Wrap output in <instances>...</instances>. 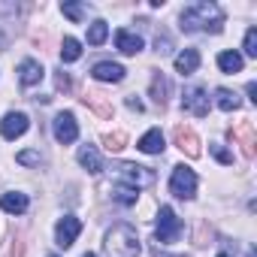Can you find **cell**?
I'll list each match as a JSON object with an SVG mask.
<instances>
[{
  "instance_id": "cell-10",
  "label": "cell",
  "mask_w": 257,
  "mask_h": 257,
  "mask_svg": "<svg viewBox=\"0 0 257 257\" xmlns=\"http://www.w3.org/2000/svg\"><path fill=\"white\" fill-rule=\"evenodd\" d=\"M43 76H46V70H43V64H40V61H34V58H25V61L19 64V82H22L25 88H34V85H40V82H43Z\"/></svg>"
},
{
  "instance_id": "cell-22",
  "label": "cell",
  "mask_w": 257,
  "mask_h": 257,
  "mask_svg": "<svg viewBox=\"0 0 257 257\" xmlns=\"http://www.w3.org/2000/svg\"><path fill=\"white\" fill-rule=\"evenodd\" d=\"M167 91H170V82H167V76L164 73H155L152 76V97H155V103H167Z\"/></svg>"
},
{
  "instance_id": "cell-35",
  "label": "cell",
  "mask_w": 257,
  "mask_h": 257,
  "mask_svg": "<svg viewBox=\"0 0 257 257\" xmlns=\"http://www.w3.org/2000/svg\"><path fill=\"white\" fill-rule=\"evenodd\" d=\"M49 257H58V254H49Z\"/></svg>"
},
{
  "instance_id": "cell-3",
  "label": "cell",
  "mask_w": 257,
  "mask_h": 257,
  "mask_svg": "<svg viewBox=\"0 0 257 257\" xmlns=\"http://www.w3.org/2000/svg\"><path fill=\"white\" fill-rule=\"evenodd\" d=\"M112 173H115V182H118V185L134 188V191L155 185V170H152V167H140V164H118V167H112Z\"/></svg>"
},
{
  "instance_id": "cell-4",
  "label": "cell",
  "mask_w": 257,
  "mask_h": 257,
  "mask_svg": "<svg viewBox=\"0 0 257 257\" xmlns=\"http://www.w3.org/2000/svg\"><path fill=\"white\" fill-rule=\"evenodd\" d=\"M182 230H185V224H182V218L176 215V209H173V206H161V212H158V227H155V239H158L161 245H170V242H176V239L182 236Z\"/></svg>"
},
{
  "instance_id": "cell-31",
  "label": "cell",
  "mask_w": 257,
  "mask_h": 257,
  "mask_svg": "<svg viewBox=\"0 0 257 257\" xmlns=\"http://www.w3.org/2000/svg\"><path fill=\"white\" fill-rule=\"evenodd\" d=\"M248 97L257 103V82H248Z\"/></svg>"
},
{
  "instance_id": "cell-18",
  "label": "cell",
  "mask_w": 257,
  "mask_h": 257,
  "mask_svg": "<svg viewBox=\"0 0 257 257\" xmlns=\"http://www.w3.org/2000/svg\"><path fill=\"white\" fill-rule=\"evenodd\" d=\"M79 58H82V43L76 37H64V43H61V61L64 64H76Z\"/></svg>"
},
{
  "instance_id": "cell-33",
  "label": "cell",
  "mask_w": 257,
  "mask_h": 257,
  "mask_svg": "<svg viewBox=\"0 0 257 257\" xmlns=\"http://www.w3.org/2000/svg\"><path fill=\"white\" fill-rule=\"evenodd\" d=\"M82 257H97V254H91V251H88V254H82Z\"/></svg>"
},
{
  "instance_id": "cell-29",
  "label": "cell",
  "mask_w": 257,
  "mask_h": 257,
  "mask_svg": "<svg viewBox=\"0 0 257 257\" xmlns=\"http://www.w3.org/2000/svg\"><path fill=\"white\" fill-rule=\"evenodd\" d=\"M158 52L161 55H170V37H158Z\"/></svg>"
},
{
  "instance_id": "cell-13",
  "label": "cell",
  "mask_w": 257,
  "mask_h": 257,
  "mask_svg": "<svg viewBox=\"0 0 257 257\" xmlns=\"http://www.w3.org/2000/svg\"><path fill=\"white\" fill-rule=\"evenodd\" d=\"M124 67L121 64H115V61H100V64H94V70H91V76L97 79V82H121L124 79Z\"/></svg>"
},
{
  "instance_id": "cell-26",
  "label": "cell",
  "mask_w": 257,
  "mask_h": 257,
  "mask_svg": "<svg viewBox=\"0 0 257 257\" xmlns=\"http://www.w3.org/2000/svg\"><path fill=\"white\" fill-rule=\"evenodd\" d=\"M209 152L215 155V161H218V164H224V167H227V164H233V155H230L221 143H212V146H209Z\"/></svg>"
},
{
  "instance_id": "cell-16",
  "label": "cell",
  "mask_w": 257,
  "mask_h": 257,
  "mask_svg": "<svg viewBox=\"0 0 257 257\" xmlns=\"http://www.w3.org/2000/svg\"><path fill=\"white\" fill-rule=\"evenodd\" d=\"M137 149L146 152V155H161L164 152V134H161V127H152L149 134H143V140L137 143Z\"/></svg>"
},
{
  "instance_id": "cell-27",
  "label": "cell",
  "mask_w": 257,
  "mask_h": 257,
  "mask_svg": "<svg viewBox=\"0 0 257 257\" xmlns=\"http://www.w3.org/2000/svg\"><path fill=\"white\" fill-rule=\"evenodd\" d=\"M124 143H127V134H121V131L106 137V149H109V152H121V149H124Z\"/></svg>"
},
{
  "instance_id": "cell-34",
  "label": "cell",
  "mask_w": 257,
  "mask_h": 257,
  "mask_svg": "<svg viewBox=\"0 0 257 257\" xmlns=\"http://www.w3.org/2000/svg\"><path fill=\"white\" fill-rule=\"evenodd\" d=\"M218 257H230V254H218Z\"/></svg>"
},
{
  "instance_id": "cell-6",
  "label": "cell",
  "mask_w": 257,
  "mask_h": 257,
  "mask_svg": "<svg viewBox=\"0 0 257 257\" xmlns=\"http://www.w3.org/2000/svg\"><path fill=\"white\" fill-rule=\"evenodd\" d=\"M209 91L206 88H200V85H188L185 91H182V109L185 112H191V115H197V118H206L209 115Z\"/></svg>"
},
{
  "instance_id": "cell-15",
  "label": "cell",
  "mask_w": 257,
  "mask_h": 257,
  "mask_svg": "<svg viewBox=\"0 0 257 257\" xmlns=\"http://www.w3.org/2000/svg\"><path fill=\"white\" fill-rule=\"evenodd\" d=\"M76 158H79V164H82V167H85V170H88L91 176L103 173V158H100V152H97L94 146H82Z\"/></svg>"
},
{
  "instance_id": "cell-19",
  "label": "cell",
  "mask_w": 257,
  "mask_h": 257,
  "mask_svg": "<svg viewBox=\"0 0 257 257\" xmlns=\"http://www.w3.org/2000/svg\"><path fill=\"white\" fill-rule=\"evenodd\" d=\"M218 67H221V73H239L245 67V58L239 52H221L218 55Z\"/></svg>"
},
{
  "instance_id": "cell-21",
  "label": "cell",
  "mask_w": 257,
  "mask_h": 257,
  "mask_svg": "<svg viewBox=\"0 0 257 257\" xmlns=\"http://www.w3.org/2000/svg\"><path fill=\"white\" fill-rule=\"evenodd\" d=\"M109 37V25L106 22H91L88 25V46H103Z\"/></svg>"
},
{
  "instance_id": "cell-30",
  "label": "cell",
  "mask_w": 257,
  "mask_h": 257,
  "mask_svg": "<svg viewBox=\"0 0 257 257\" xmlns=\"http://www.w3.org/2000/svg\"><path fill=\"white\" fill-rule=\"evenodd\" d=\"M127 106H131V109H137V112H143V103L137 100V94H134V97H127Z\"/></svg>"
},
{
  "instance_id": "cell-28",
  "label": "cell",
  "mask_w": 257,
  "mask_h": 257,
  "mask_svg": "<svg viewBox=\"0 0 257 257\" xmlns=\"http://www.w3.org/2000/svg\"><path fill=\"white\" fill-rule=\"evenodd\" d=\"M16 161H19V164H25V167H31V164H40L43 158H40V152H22Z\"/></svg>"
},
{
  "instance_id": "cell-23",
  "label": "cell",
  "mask_w": 257,
  "mask_h": 257,
  "mask_svg": "<svg viewBox=\"0 0 257 257\" xmlns=\"http://www.w3.org/2000/svg\"><path fill=\"white\" fill-rule=\"evenodd\" d=\"M137 197H140V194H137L134 188H124V185H115V188H112V200H118L121 206H134Z\"/></svg>"
},
{
  "instance_id": "cell-9",
  "label": "cell",
  "mask_w": 257,
  "mask_h": 257,
  "mask_svg": "<svg viewBox=\"0 0 257 257\" xmlns=\"http://www.w3.org/2000/svg\"><path fill=\"white\" fill-rule=\"evenodd\" d=\"M79 233H82V221H79L76 215H64V218L55 224V242H58L61 248H70V245L79 239Z\"/></svg>"
},
{
  "instance_id": "cell-2",
  "label": "cell",
  "mask_w": 257,
  "mask_h": 257,
  "mask_svg": "<svg viewBox=\"0 0 257 257\" xmlns=\"http://www.w3.org/2000/svg\"><path fill=\"white\" fill-rule=\"evenodd\" d=\"M143 242L131 224H115L103 236V257H140Z\"/></svg>"
},
{
  "instance_id": "cell-5",
  "label": "cell",
  "mask_w": 257,
  "mask_h": 257,
  "mask_svg": "<svg viewBox=\"0 0 257 257\" xmlns=\"http://www.w3.org/2000/svg\"><path fill=\"white\" fill-rule=\"evenodd\" d=\"M170 194L179 197V200H194V194H197V173L191 167L179 164L173 170V176H170Z\"/></svg>"
},
{
  "instance_id": "cell-12",
  "label": "cell",
  "mask_w": 257,
  "mask_h": 257,
  "mask_svg": "<svg viewBox=\"0 0 257 257\" xmlns=\"http://www.w3.org/2000/svg\"><path fill=\"white\" fill-rule=\"evenodd\" d=\"M28 206H31V200L22 191H7L4 197H0V209H4L7 215H25Z\"/></svg>"
},
{
  "instance_id": "cell-24",
  "label": "cell",
  "mask_w": 257,
  "mask_h": 257,
  "mask_svg": "<svg viewBox=\"0 0 257 257\" xmlns=\"http://www.w3.org/2000/svg\"><path fill=\"white\" fill-rule=\"evenodd\" d=\"M242 52L248 58H257V28H248L245 31V43H242Z\"/></svg>"
},
{
  "instance_id": "cell-11",
  "label": "cell",
  "mask_w": 257,
  "mask_h": 257,
  "mask_svg": "<svg viewBox=\"0 0 257 257\" xmlns=\"http://www.w3.org/2000/svg\"><path fill=\"white\" fill-rule=\"evenodd\" d=\"M115 49L121 55H140L143 52V37L134 34V31H127V28H121V31H115Z\"/></svg>"
},
{
  "instance_id": "cell-14",
  "label": "cell",
  "mask_w": 257,
  "mask_h": 257,
  "mask_svg": "<svg viewBox=\"0 0 257 257\" xmlns=\"http://www.w3.org/2000/svg\"><path fill=\"white\" fill-rule=\"evenodd\" d=\"M173 64H176V73L191 76V73H197V67H200V52H197V49H185V52L176 55Z\"/></svg>"
},
{
  "instance_id": "cell-32",
  "label": "cell",
  "mask_w": 257,
  "mask_h": 257,
  "mask_svg": "<svg viewBox=\"0 0 257 257\" xmlns=\"http://www.w3.org/2000/svg\"><path fill=\"white\" fill-rule=\"evenodd\" d=\"M152 254H155V257H173V254H167V251H161V245H155V248H152Z\"/></svg>"
},
{
  "instance_id": "cell-25",
  "label": "cell",
  "mask_w": 257,
  "mask_h": 257,
  "mask_svg": "<svg viewBox=\"0 0 257 257\" xmlns=\"http://www.w3.org/2000/svg\"><path fill=\"white\" fill-rule=\"evenodd\" d=\"M61 13H64L67 19H73V22H82V19H85V4H64Z\"/></svg>"
},
{
  "instance_id": "cell-8",
  "label": "cell",
  "mask_w": 257,
  "mask_h": 257,
  "mask_svg": "<svg viewBox=\"0 0 257 257\" xmlns=\"http://www.w3.org/2000/svg\"><path fill=\"white\" fill-rule=\"evenodd\" d=\"M28 127H31V118L25 112H7L4 121H0V137L13 143V140H19V137L28 134Z\"/></svg>"
},
{
  "instance_id": "cell-20",
  "label": "cell",
  "mask_w": 257,
  "mask_h": 257,
  "mask_svg": "<svg viewBox=\"0 0 257 257\" xmlns=\"http://www.w3.org/2000/svg\"><path fill=\"white\" fill-rule=\"evenodd\" d=\"M215 106H218L221 112H236V109H239V97H236L230 88H218V91H215Z\"/></svg>"
},
{
  "instance_id": "cell-1",
  "label": "cell",
  "mask_w": 257,
  "mask_h": 257,
  "mask_svg": "<svg viewBox=\"0 0 257 257\" xmlns=\"http://www.w3.org/2000/svg\"><path fill=\"white\" fill-rule=\"evenodd\" d=\"M179 28L185 34H221L224 31V10L218 4H212V0H197V4H188L179 16Z\"/></svg>"
},
{
  "instance_id": "cell-7",
  "label": "cell",
  "mask_w": 257,
  "mask_h": 257,
  "mask_svg": "<svg viewBox=\"0 0 257 257\" xmlns=\"http://www.w3.org/2000/svg\"><path fill=\"white\" fill-rule=\"evenodd\" d=\"M52 131H55V140L61 146H70L79 140V124H76V115L73 112H58L55 121H52Z\"/></svg>"
},
{
  "instance_id": "cell-17",
  "label": "cell",
  "mask_w": 257,
  "mask_h": 257,
  "mask_svg": "<svg viewBox=\"0 0 257 257\" xmlns=\"http://www.w3.org/2000/svg\"><path fill=\"white\" fill-rule=\"evenodd\" d=\"M176 143H179V149L188 152L191 158L200 155V140L194 137V131H188V127H176Z\"/></svg>"
}]
</instances>
